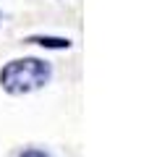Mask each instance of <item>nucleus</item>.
Returning <instances> with one entry per match:
<instances>
[{
	"mask_svg": "<svg viewBox=\"0 0 149 157\" xmlns=\"http://www.w3.org/2000/svg\"><path fill=\"white\" fill-rule=\"evenodd\" d=\"M32 42H37V45H47V47H68V39H52V37H34Z\"/></svg>",
	"mask_w": 149,
	"mask_h": 157,
	"instance_id": "2",
	"label": "nucleus"
},
{
	"mask_svg": "<svg viewBox=\"0 0 149 157\" xmlns=\"http://www.w3.org/2000/svg\"><path fill=\"white\" fill-rule=\"evenodd\" d=\"M50 78V66L37 58H24V60H13L0 71V84L11 94H24V92H34L39 86L47 84Z\"/></svg>",
	"mask_w": 149,
	"mask_h": 157,
	"instance_id": "1",
	"label": "nucleus"
},
{
	"mask_svg": "<svg viewBox=\"0 0 149 157\" xmlns=\"http://www.w3.org/2000/svg\"><path fill=\"white\" fill-rule=\"evenodd\" d=\"M18 157H47L44 152H39V149H26L24 155H18Z\"/></svg>",
	"mask_w": 149,
	"mask_h": 157,
	"instance_id": "3",
	"label": "nucleus"
}]
</instances>
